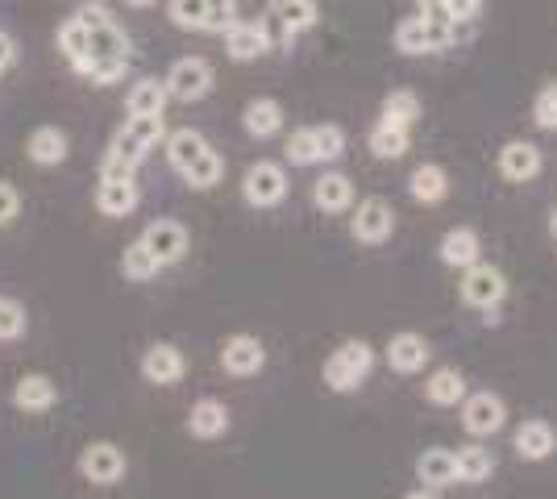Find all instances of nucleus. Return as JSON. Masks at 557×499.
Here are the masks:
<instances>
[{"instance_id": "obj_2", "label": "nucleus", "mask_w": 557, "mask_h": 499, "mask_svg": "<svg viewBox=\"0 0 557 499\" xmlns=\"http://www.w3.org/2000/svg\"><path fill=\"white\" fill-rule=\"evenodd\" d=\"M166 163H171V171L184 179L187 188L196 191H212L221 179H225V159L212 150V142L200 134V129H191V125H184V129H171L166 134Z\"/></svg>"}, {"instance_id": "obj_33", "label": "nucleus", "mask_w": 557, "mask_h": 499, "mask_svg": "<svg viewBox=\"0 0 557 499\" xmlns=\"http://www.w3.org/2000/svg\"><path fill=\"white\" fill-rule=\"evenodd\" d=\"M379 121L412 129V125L420 121V96L412 92V88H395V92H387L383 96V104H379Z\"/></svg>"}, {"instance_id": "obj_19", "label": "nucleus", "mask_w": 557, "mask_h": 499, "mask_svg": "<svg viewBox=\"0 0 557 499\" xmlns=\"http://www.w3.org/2000/svg\"><path fill=\"white\" fill-rule=\"evenodd\" d=\"M283 125H287V109L278 104L275 96H255V100H246V109H242V129H246L255 142L278 138Z\"/></svg>"}, {"instance_id": "obj_28", "label": "nucleus", "mask_w": 557, "mask_h": 499, "mask_svg": "<svg viewBox=\"0 0 557 499\" xmlns=\"http://www.w3.org/2000/svg\"><path fill=\"white\" fill-rule=\"evenodd\" d=\"M408 196L424 204V209H433V204H442L445 196H449V171L442 163H420L412 166V175H408Z\"/></svg>"}, {"instance_id": "obj_37", "label": "nucleus", "mask_w": 557, "mask_h": 499, "mask_svg": "<svg viewBox=\"0 0 557 499\" xmlns=\"http://www.w3.org/2000/svg\"><path fill=\"white\" fill-rule=\"evenodd\" d=\"M29 329V312L22 300L13 296H0V341H22Z\"/></svg>"}, {"instance_id": "obj_34", "label": "nucleus", "mask_w": 557, "mask_h": 499, "mask_svg": "<svg viewBox=\"0 0 557 499\" xmlns=\"http://www.w3.org/2000/svg\"><path fill=\"white\" fill-rule=\"evenodd\" d=\"M166 17L184 34H205L209 29V0H166Z\"/></svg>"}, {"instance_id": "obj_9", "label": "nucleus", "mask_w": 557, "mask_h": 499, "mask_svg": "<svg viewBox=\"0 0 557 499\" xmlns=\"http://www.w3.org/2000/svg\"><path fill=\"white\" fill-rule=\"evenodd\" d=\"M458 296H462L466 309L474 312H495L508 296V279L499 266L491 262H474L470 271H462V284H458Z\"/></svg>"}, {"instance_id": "obj_31", "label": "nucleus", "mask_w": 557, "mask_h": 499, "mask_svg": "<svg viewBox=\"0 0 557 499\" xmlns=\"http://www.w3.org/2000/svg\"><path fill=\"white\" fill-rule=\"evenodd\" d=\"M454 462H458V483H466V487L487 483V478L495 475V453H491L483 441L458 446V450H454Z\"/></svg>"}, {"instance_id": "obj_15", "label": "nucleus", "mask_w": 557, "mask_h": 499, "mask_svg": "<svg viewBox=\"0 0 557 499\" xmlns=\"http://www.w3.org/2000/svg\"><path fill=\"white\" fill-rule=\"evenodd\" d=\"M138 204V175H100V184H96V213L109 216V221H121V216L134 213Z\"/></svg>"}, {"instance_id": "obj_6", "label": "nucleus", "mask_w": 557, "mask_h": 499, "mask_svg": "<svg viewBox=\"0 0 557 499\" xmlns=\"http://www.w3.org/2000/svg\"><path fill=\"white\" fill-rule=\"evenodd\" d=\"M292 191V175H287V163H275V159H258V163L246 166L242 175V200L258 209V213H271L287 200Z\"/></svg>"}, {"instance_id": "obj_32", "label": "nucleus", "mask_w": 557, "mask_h": 499, "mask_svg": "<svg viewBox=\"0 0 557 499\" xmlns=\"http://www.w3.org/2000/svg\"><path fill=\"white\" fill-rule=\"evenodd\" d=\"M374 159H383V163H399L408 150H412V129H404V125H387V121H379L371 129V138H367Z\"/></svg>"}, {"instance_id": "obj_38", "label": "nucleus", "mask_w": 557, "mask_h": 499, "mask_svg": "<svg viewBox=\"0 0 557 499\" xmlns=\"http://www.w3.org/2000/svg\"><path fill=\"white\" fill-rule=\"evenodd\" d=\"M317 129V150H321V166L337 163L346 154V129L337 121H325V125H312Z\"/></svg>"}, {"instance_id": "obj_1", "label": "nucleus", "mask_w": 557, "mask_h": 499, "mask_svg": "<svg viewBox=\"0 0 557 499\" xmlns=\"http://www.w3.org/2000/svg\"><path fill=\"white\" fill-rule=\"evenodd\" d=\"M75 13H79V22L88 25V50H92V63H88L84 79L96 84V88H109L116 79H125L129 63H134V42L116 25L113 9L104 0H84Z\"/></svg>"}, {"instance_id": "obj_41", "label": "nucleus", "mask_w": 557, "mask_h": 499, "mask_svg": "<svg viewBox=\"0 0 557 499\" xmlns=\"http://www.w3.org/2000/svg\"><path fill=\"white\" fill-rule=\"evenodd\" d=\"M17 216H22V191L0 179V229H9Z\"/></svg>"}, {"instance_id": "obj_17", "label": "nucleus", "mask_w": 557, "mask_h": 499, "mask_svg": "<svg viewBox=\"0 0 557 499\" xmlns=\"http://www.w3.org/2000/svg\"><path fill=\"white\" fill-rule=\"evenodd\" d=\"M383 358H387V366H392L395 375H420V371L433 362V346H429V337H424V333L404 329L387 341Z\"/></svg>"}, {"instance_id": "obj_42", "label": "nucleus", "mask_w": 557, "mask_h": 499, "mask_svg": "<svg viewBox=\"0 0 557 499\" xmlns=\"http://www.w3.org/2000/svg\"><path fill=\"white\" fill-rule=\"evenodd\" d=\"M17 63V42H13V34L9 29H0V75L9 72Z\"/></svg>"}, {"instance_id": "obj_11", "label": "nucleus", "mask_w": 557, "mask_h": 499, "mask_svg": "<svg viewBox=\"0 0 557 499\" xmlns=\"http://www.w3.org/2000/svg\"><path fill=\"white\" fill-rule=\"evenodd\" d=\"M221 371L233 379H255L267 371V346L255 333H233L221 341Z\"/></svg>"}, {"instance_id": "obj_26", "label": "nucleus", "mask_w": 557, "mask_h": 499, "mask_svg": "<svg viewBox=\"0 0 557 499\" xmlns=\"http://www.w3.org/2000/svg\"><path fill=\"white\" fill-rule=\"evenodd\" d=\"M511 450L520 453L524 462H545L557 450V428L549 421L533 416V421H524V425L511 433Z\"/></svg>"}, {"instance_id": "obj_45", "label": "nucleus", "mask_w": 557, "mask_h": 499, "mask_svg": "<svg viewBox=\"0 0 557 499\" xmlns=\"http://www.w3.org/2000/svg\"><path fill=\"white\" fill-rule=\"evenodd\" d=\"M554 234H557V213H554Z\"/></svg>"}, {"instance_id": "obj_18", "label": "nucleus", "mask_w": 557, "mask_h": 499, "mask_svg": "<svg viewBox=\"0 0 557 499\" xmlns=\"http://www.w3.org/2000/svg\"><path fill=\"white\" fill-rule=\"evenodd\" d=\"M545 171V154L536 142H524V138H511L499 150V175L508 184H533L536 175Z\"/></svg>"}, {"instance_id": "obj_39", "label": "nucleus", "mask_w": 557, "mask_h": 499, "mask_svg": "<svg viewBox=\"0 0 557 499\" xmlns=\"http://www.w3.org/2000/svg\"><path fill=\"white\" fill-rule=\"evenodd\" d=\"M533 125L545 134H557V84H545L533 96Z\"/></svg>"}, {"instance_id": "obj_25", "label": "nucleus", "mask_w": 557, "mask_h": 499, "mask_svg": "<svg viewBox=\"0 0 557 499\" xmlns=\"http://www.w3.org/2000/svg\"><path fill=\"white\" fill-rule=\"evenodd\" d=\"M67 154H71V138L67 129H59V125H38L25 138V159L34 166H59L67 163Z\"/></svg>"}, {"instance_id": "obj_10", "label": "nucleus", "mask_w": 557, "mask_h": 499, "mask_svg": "<svg viewBox=\"0 0 557 499\" xmlns=\"http://www.w3.org/2000/svg\"><path fill=\"white\" fill-rule=\"evenodd\" d=\"M508 425V404L495 391H470L462 400V428L474 441H487Z\"/></svg>"}, {"instance_id": "obj_36", "label": "nucleus", "mask_w": 557, "mask_h": 499, "mask_svg": "<svg viewBox=\"0 0 557 499\" xmlns=\"http://www.w3.org/2000/svg\"><path fill=\"white\" fill-rule=\"evenodd\" d=\"M159 271H163V266L154 262V254H150L141 241H129V246H125V254H121V275H125L129 284H150Z\"/></svg>"}, {"instance_id": "obj_8", "label": "nucleus", "mask_w": 557, "mask_h": 499, "mask_svg": "<svg viewBox=\"0 0 557 499\" xmlns=\"http://www.w3.org/2000/svg\"><path fill=\"white\" fill-rule=\"evenodd\" d=\"M166 92L171 100H180V104H196V100H205L212 92V84H216V72H212V63L205 54H184V59H175L171 67H166Z\"/></svg>"}, {"instance_id": "obj_27", "label": "nucleus", "mask_w": 557, "mask_h": 499, "mask_svg": "<svg viewBox=\"0 0 557 499\" xmlns=\"http://www.w3.org/2000/svg\"><path fill=\"white\" fill-rule=\"evenodd\" d=\"M166 100H171L166 79H159V75H141V79H134L129 96H125V113H129V117H163Z\"/></svg>"}, {"instance_id": "obj_35", "label": "nucleus", "mask_w": 557, "mask_h": 499, "mask_svg": "<svg viewBox=\"0 0 557 499\" xmlns=\"http://www.w3.org/2000/svg\"><path fill=\"white\" fill-rule=\"evenodd\" d=\"M283 163L287 166H321V150H317V129L300 125L292 129V138L283 146Z\"/></svg>"}, {"instance_id": "obj_13", "label": "nucleus", "mask_w": 557, "mask_h": 499, "mask_svg": "<svg viewBox=\"0 0 557 499\" xmlns=\"http://www.w3.org/2000/svg\"><path fill=\"white\" fill-rule=\"evenodd\" d=\"M141 246L154 254V262L159 266H175V262L187 254V246H191V238H187L184 221H175V216H159V221H150L146 229H141Z\"/></svg>"}, {"instance_id": "obj_43", "label": "nucleus", "mask_w": 557, "mask_h": 499, "mask_svg": "<svg viewBox=\"0 0 557 499\" xmlns=\"http://www.w3.org/2000/svg\"><path fill=\"white\" fill-rule=\"evenodd\" d=\"M404 499H442L437 491H429V487H417V491H408Z\"/></svg>"}, {"instance_id": "obj_23", "label": "nucleus", "mask_w": 557, "mask_h": 499, "mask_svg": "<svg viewBox=\"0 0 557 499\" xmlns=\"http://www.w3.org/2000/svg\"><path fill=\"white\" fill-rule=\"evenodd\" d=\"M9 400L25 416H42V412H50V408L59 404V387H54L50 375H22V379L13 383V396Z\"/></svg>"}, {"instance_id": "obj_22", "label": "nucleus", "mask_w": 557, "mask_h": 499, "mask_svg": "<svg viewBox=\"0 0 557 499\" xmlns=\"http://www.w3.org/2000/svg\"><path fill=\"white\" fill-rule=\"evenodd\" d=\"M437 254H442L445 266L470 271L474 262H483V238H479V229H470V225H454V229H445Z\"/></svg>"}, {"instance_id": "obj_30", "label": "nucleus", "mask_w": 557, "mask_h": 499, "mask_svg": "<svg viewBox=\"0 0 557 499\" xmlns=\"http://www.w3.org/2000/svg\"><path fill=\"white\" fill-rule=\"evenodd\" d=\"M417 478H420V487H429V491L454 487V483H458V462H454V450L433 446V450L420 453V458H417Z\"/></svg>"}, {"instance_id": "obj_20", "label": "nucleus", "mask_w": 557, "mask_h": 499, "mask_svg": "<svg viewBox=\"0 0 557 499\" xmlns=\"http://www.w3.org/2000/svg\"><path fill=\"white\" fill-rule=\"evenodd\" d=\"M230 425H233L230 408H225V400H216V396L196 400V404L187 408V421H184V428L196 441H216V437L230 433Z\"/></svg>"}, {"instance_id": "obj_4", "label": "nucleus", "mask_w": 557, "mask_h": 499, "mask_svg": "<svg viewBox=\"0 0 557 499\" xmlns=\"http://www.w3.org/2000/svg\"><path fill=\"white\" fill-rule=\"evenodd\" d=\"M371 371H374V346L362 341V337H349V341H342V346L325 358L321 379H325L329 391L349 396V391H358L362 383L371 379Z\"/></svg>"}, {"instance_id": "obj_44", "label": "nucleus", "mask_w": 557, "mask_h": 499, "mask_svg": "<svg viewBox=\"0 0 557 499\" xmlns=\"http://www.w3.org/2000/svg\"><path fill=\"white\" fill-rule=\"evenodd\" d=\"M125 4H129V9H154L159 0H125Z\"/></svg>"}, {"instance_id": "obj_21", "label": "nucleus", "mask_w": 557, "mask_h": 499, "mask_svg": "<svg viewBox=\"0 0 557 499\" xmlns=\"http://www.w3.org/2000/svg\"><path fill=\"white\" fill-rule=\"evenodd\" d=\"M271 22L278 25L283 42H296L300 34H308L321 22V4L317 0H271Z\"/></svg>"}, {"instance_id": "obj_29", "label": "nucleus", "mask_w": 557, "mask_h": 499, "mask_svg": "<svg viewBox=\"0 0 557 499\" xmlns=\"http://www.w3.org/2000/svg\"><path fill=\"white\" fill-rule=\"evenodd\" d=\"M466 396H470V387H466V375L458 366H437L424 379V400L433 408H462Z\"/></svg>"}, {"instance_id": "obj_14", "label": "nucleus", "mask_w": 557, "mask_h": 499, "mask_svg": "<svg viewBox=\"0 0 557 499\" xmlns=\"http://www.w3.org/2000/svg\"><path fill=\"white\" fill-rule=\"evenodd\" d=\"M138 366H141V379L154 383V387H175V383H184V375H187V358L175 341H154V346H146Z\"/></svg>"}, {"instance_id": "obj_40", "label": "nucleus", "mask_w": 557, "mask_h": 499, "mask_svg": "<svg viewBox=\"0 0 557 499\" xmlns=\"http://www.w3.org/2000/svg\"><path fill=\"white\" fill-rule=\"evenodd\" d=\"M237 22V0H209V29L205 34H225L230 25Z\"/></svg>"}, {"instance_id": "obj_24", "label": "nucleus", "mask_w": 557, "mask_h": 499, "mask_svg": "<svg viewBox=\"0 0 557 499\" xmlns=\"http://www.w3.org/2000/svg\"><path fill=\"white\" fill-rule=\"evenodd\" d=\"M312 204L325 216L349 213V209H354V179H349L346 171H325V175H317V184H312Z\"/></svg>"}, {"instance_id": "obj_3", "label": "nucleus", "mask_w": 557, "mask_h": 499, "mask_svg": "<svg viewBox=\"0 0 557 499\" xmlns=\"http://www.w3.org/2000/svg\"><path fill=\"white\" fill-rule=\"evenodd\" d=\"M163 142H166L163 117H125L116 125L109 150H104L100 175H138V166Z\"/></svg>"}, {"instance_id": "obj_16", "label": "nucleus", "mask_w": 557, "mask_h": 499, "mask_svg": "<svg viewBox=\"0 0 557 499\" xmlns=\"http://www.w3.org/2000/svg\"><path fill=\"white\" fill-rule=\"evenodd\" d=\"M221 38H225V54H230L233 63H255L275 42L267 22H255V17H237Z\"/></svg>"}, {"instance_id": "obj_12", "label": "nucleus", "mask_w": 557, "mask_h": 499, "mask_svg": "<svg viewBox=\"0 0 557 499\" xmlns=\"http://www.w3.org/2000/svg\"><path fill=\"white\" fill-rule=\"evenodd\" d=\"M125 466H129V458H125V450L116 441H88L79 450V475L88 478L92 487H113V483H121Z\"/></svg>"}, {"instance_id": "obj_5", "label": "nucleus", "mask_w": 557, "mask_h": 499, "mask_svg": "<svg viewBox=\"0 0 557 499\" xmlns=\"http://www.w3.org/2000/svg\"><path fill=\"white\" fill-rule=\"evenodd\" d=\"M462 34L466 29H458V25L429 22V17L412 13V17H404V22L395 25V50H399V54H408V59H420V54H442V50H449L454 42H462Z\"/></svg>"}, {"instance_id": "obj_7", "label": "nucleus", "mask_w": 557, "mask_h": 499, "mask_svg": "<svg viewBox=\"0 0 557 499\" xmlns=\"http://www.w3.org/2000/svg\"><path fill=\"white\" fill-rule=\"evenodd\" d=\"M395 234V209L387 196H362L349 209V238L358 246H383Z\"/></svg>"}]
</instances>
